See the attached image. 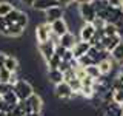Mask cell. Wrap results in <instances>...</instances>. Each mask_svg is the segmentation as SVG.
<instances>
[{
  "label": "cell",
  "mask_w": 123,
  "mask_h": 116,
  "mask_svg": "<svg viewBox=\"0 0 123 116\" xmlns=\"http://www.w3.org/2000/svg\"><path fill=\"white\" fill-rule=\"evenodd\" d=\"M69 87L72 88V91L74 93H77V94H79V91H80V88H82V80L79 79V77H74V79L72 80H69Z\"/></svg>",
  "instance_id": "30"
},
{
  "label": "cell",
  "mask_w": 123,
  "mask_h": 116,
  "mask_svg": "<svg viewBox=\"0 0 123 116\" xmlns=\"http://www.w3.org/2000/svg\"><path fill=\"white\" fill-rule=\"evenodd\" d=\"M38 53L43 57L45 62H48L51 57L55 54V44L49 39L48 42H43V44H38Z\"/></svg>",
  "instance_id": "6"
},
{
  "label": "cell",
  "mask_w": 123,
  "mask_h": 116,
  "mask_svg": "<svg viewBox=\"0 0 123 116\" xmlns=\"http://www.w3.org/2000/svg\"><path fill=\"white\" fill-rule=\"evenodd\" d=\"M45 17L48 23H52L59 19H65V8L62 6H52L48 11H45Z\"/></svg>",
  "instance_id": "7"
},
{
  "label": "cell",
  "mask_w": 123,
  "mask_h": 116,
  "mask_svg": "<svg viewBox=\"0 0 123 116\" xmlns=\"http://www.w3.org/2000/svg\"><path fill=\"white\" fill-rule=\"evenodd\" d=\"M118 73H120V74H122V76H123V67H122V68H120V71H118Z\"/></svg>",
  "instance_id": "40"
},
{
  "label": "cell",
  "mask_w": 123,
  "mask_h": 116,
  "mask_svg": "<svg viewBox=\"0 0 123 116\" xmlns=\"http://www.w3.org/2000/svg\"><path fill=\"white\" fill-rule=\"evenodd\" d=\"M108 3H109L111 6H118V8H122V0H108Z\"/></svg>",
  "instance_id": "36"
},
{
  "label": "cell",
  "mask_w": 123,
  "mask_h": 116,
  "mask_svg": "<svg viewBox=\"0 0 123 116\" xmlns=\"http://www.w3.org/2000/svg\"><path fill=\"white\" fill-rule=\"evenodd\" d=\"M122 110H123V105H122Z\"/></svg>",
  "instance_id": "43"
},
{
  "label": "cell",
  "mask_w": 123,
  "mask_h": 116,
  "mask_svg": "<svg viewBox=\"0 0 123 116\" xmlns=\"http://www.w3.org/2000/svg\"><path fill=\"white\" fill-rule=\"evenodd\" d=\"M112 102L123 105V90H114L112 91Z\"/></svg>",
  "instance_id": "31"
},
{
  "label": "cell",
  "mask_w": 123,
  "mask_h": 116,
  "mask_svg": "<svg viewBox=\"0 0 123 116\" xmlns=\"http://www.w3.org/2000/svg\"><path fill=\"white\" fill-rule=\"evenodd\" d=\"M25 116H42V113H36V111H29V113H26Z\"/></svg>",
  "instance_id": "38"
},
{
  "label": "cell",
  "mask_w": 123,
  "mask_h": 116,
  "mask_svg": "<svg viewBox=\"0 0 123 116\" xmlns=\"http://www.w3.org/2000/svg\"><path fill=\"white\" fill-rule=\"evenodd\" d=\"M103 110H105L106 113L112 115V116H123V110H122V105H120V104H115V102L105 104Z\"/></svg>",
  "instance_id": "15"
},
{
  "label": "cell",
  "mask_w": 123,
  "mask_h": 116,
  "mask_svg": "<svg viewBox=\"0 0 123 116\" xmlns=\"http://www.w3.org/2000/svg\"><path fill=\"white\" fill-rule=\"evenodd\" d=\"M52 6H59V2L57 0H34V3H32V8L34 9H37V11H48L49 8H52Z\"/></svg>",
  "instance_id": "12"
},
{
  "label": "cell",
  "mask_w": 123,
  "mask_h": 116,
  "mask_svg": "<svg viewBox=\"0 0 123 116\" xmlns=\"http://www.w3.org/2000/svg\"><path fill=\"white\" fill-rule=\"evenodd\" d=\"M95 31L97 29H95V26L92 23H82V26H80V40L91 42V39L94 37Z\"/></svg>",
  "instance_id": "9"
},
{
  "label": "cell",
  "mask_w": 123,
  "mask_h": 116,
  "mask_svg": "<svg viewBox=\"0 0 123 116\" xmlns=\"http://www.w3.org/2000/svg\"><path fill=\"white\" fill-rule=\"evenodd\" d=\"M11 90H12V84H0V94H5Z\"/></svg>",
  "instance_id": "33"
},
{
  "label": "cell",
  "mask_w": 123,
  "mask_h": 116,
  "mask_svg": "<svg viewBox=\"0 0 123 116\" xmlns=\"http://www.w3.org/2000/svg\"><path fill=\"white\" fill-rule=\"evenodd\" d=\"M102 116H112V115H109V113H106V111H103V115Z\"/></svg>",
  "instance_id": "39"
},
{
  "label": "cell",
  "mask_w": 123,
  "mask_h": 116,
  "mask_svg": "<svg viewBox=\"0 0 123 116\" xmlns=\"http://www.w3.org/2000/svg\"><path fill=\"white\" fill-rule=\"evenodd\" d=\"M60 64H62V57L59 56V54H54L51 59L46 62V65H48V70H49V68H59Z\"/></svg>",
  "instance_id": "25"
},
{
  "label": "cell",
  "mask_w": 123,
  "mask_h": 116,
  "mask_svg": "<svg viewBox=\"0 0 123 116\" xmlns=\"http://www.w3.org/2000/svg\"><path fill=\"white\" fill-rule=\"evenodd\" d=\"M59 2V6L62 8H69L72 3H75V0H57Z\"/></svg>",
  "instance_id": "34"
},
{
  "label": "cell",
  "mask_w": 123,
  "mask_h": 116,
  "mask_svg": "<svg viewBox=\"0 0 123 116\" xmlns=\"http://www.w3.org/2000/svg\"><path fill=\"white\" fill-rule=\"evenodd\" d=\"M89 48H91V44H89V42L77 40L75 45H74V48H72L71 51H72V54H74L75 59H79V57H82V56H85V54H88Z\"/></svg>",
  "instance_id": "10"
},
{
  "label": "cell",
  "mask_w": 123,
  "mask_h": 116,
  "mask_svg": "<svg viewBox=\"0 0 123 116\" xmlns=\"http://www.w3.org/2000/svg\"><path fill=\"white\" fill-rule=\"evenodd\" d=\"M48 79H49L51 84L57 85V84H60V82L65 80V74H63V71H60L59 68H49L48 70Z\"/></svg>",
  "instance_id": "14"
},
{
  "label": "cell",
  "mask_w": 123,
  "mask_h": 116,
  "mask_svg": "<svg viewBox=\"0 0 123 116\" xmlns=\"http://www.w3.org/2000/svg\"><path fill=\"white\" fill-rule=\"evenodd\" d=\"M111 57H112L114 62H117V64H123V40L111 51Z\"/></svg>",
  "instance_id": "17"
},
{
  "label": "cell",
  "mask_w": 123,
  "mask_h": 116,
  "mask_svg": "<svg viewBox=\"0 0 123 116\" xmlns=\"http://www.w3.org/2000/svg\"><path fill=\"white\" fill-rule=\"evenodd\" d=\"M23 33H25V29L20 28L18 25H15V23H12V25H8L6 37H20L23 36Z\"/></svg>",
  "instance_id": "18"
},
{
  "label": "cell",
  "mask_w": 123,
  "mask_h": 116,
  "mask_svg": "<svg viewBox=\"0 0 123 116\" xmlns=\"http://www.w3.org/2000/svg\"><path fill=\"white\" fill-rule=\"evenodd\" d=\"M2 99L5 101L6 104H9V105H17V102H18V98L15 96L14 90H11V91L5 93V94H2Z\"/></svg>",
  "instance_id": "21"
},
{
  "label": "cell",
  "mask_w": 123,
  "mask_h": 116,
  "mask_svg": "<svg viewBox=\"0 0 123 116\" xmlns=\"http://www.w3.org/2000/svg\"><path fill=\"white\" fill-rule=\"evenodd\" d=\"M103 33H105V36H115V34H118L117 25H114V23H105Z\"/></svg>",
  "instance_id": "23"
},
{
  "label": "cell",
  "mask_w": 123,
  "mask_h": 116,
  "mask_svg": "<svg viewBox=\"0 0 123 116\" xmlns=\"http://www.w3.org/2000/svg\"><path fill=\"white\" fill-rule=\"evenodd\" d=\"M5 68L8 70V71H11V73H17L18 71V60H17V57L8 54L6 59H5Z\"/></svg>",
  "instance_id": "16"
},
{
  "label": "cell",
  "mask_w": 123,
  "mask_h": 116,
  "mask_svg": "<svg viewBox=\"0 0 123 116\" xmlns=\"http://www.w3.org/2000/svg\"><path fill=\"white\" fill-rule=\"evenodd\" d=\"M26 104V110L29 111H36V113H42V108H43V99H42L40 94H37V93H34V94H31L28 99L25 101Z\"/></svg>",
  "instance_id": "5"
},
{
  "label": "cell",
  "mask_w": 123,
  "mask_h": 116,
  "mask_svg": "<svg viewBox=\"0 0 123 116\" xmlns=\"http://www.w3.org/2000/svg\"><path fill=\"white\" fill-rule=\"evenodd\" d=\"M6 31H8V22L5 17H0V34L6 37Z\"/></svg>",
  "instance_id": "32"
},
{
  "label": "cell",
  "mask_w": 123,
  "mask_h": 116,
  "mask_svg": "<svg viewBox=\"0 0 123 116\" xmlns=\"http://www.w3.org/2000/svg\"><path fill=\"white\" fill-rule=\"evenodd\" d=\"M22 3H25V5H28V6H32V3H34V0H20Z\"/></svg>",
  "instance_id": "37"
},
{
  "label": "cell",
  "mask_w": 123,
  "mask_h": 116,
  "mask_svg": "<svg viewBox=\"0 0 123 116\" xmlns=\"http://www.w3.org/2000/svg\"><path fill=\"white\" fill-rule=\"evenodd\" d=\"M0 101H2V94H0Z\"/></svg>",
  "instance_id": "41"
},
{
  "label": "cell",
  "mask_w": 123,
  "mask_h": 116,
  "mask_svg": "<svg viewBox=\"0 0 123 116\" xmlns=\"http://www.w3.org/2000/svg\"><path fill=\"white\" fill-rule=\"evenodd\" d=\"M77 64H79L80 67H83V68L89 67V65H97V64H94V60H92L91 57L88 56V54H85V56L79 57V59H77Z\"/></svg>",
  "instance_id": "24"
},
{
  "label": "cell",
  "mask_w": 123,
  "mask_h": 116,
  "mask_svg": "<svg viewBox=\"0 0 123 116\" xmlns=\"http://www.w3.org/2000/svg\"><path fill=\"white\" fill-rule=\"evenodd\" d=\"M18 13H20V9H17V8H14L12 11H11L8 15H5V19H6V22H8V25H12V23L17 22V17H18Z\"/></svg>",
  "instance_id": "28"
},
{
  "label": "cell",
  "mask_w": 123,
  "mask_h": 116,
  "mask_svg": "<svg viewBox=\"0 0 123 116\" xmlns=\"http://www.w3.org/2000/svg\"><path fill=\"white\" fill-rule=\"evenodd\" d=\"M68 31H69V26H68V22L65 20V19H59V20L51 23V33L57 37H62L63 34H66Z\"/></svg>",
  "instance_id": "8"
},
{
  "label": "cell",
  "mask_w": 123,
  "mask_h": 116,
  "mask_svg": "<svg viewBox=\"0 0 123 116\" xmlns=\"http://www.w3.org/2000/svg\"><path fill=\"white\" fill-rule=\"evenodd\" d=\"M97 67L100 70V74H102V76H108L111 71H112V68H114V59H112V57H106V59H103V60L98 62Z\"/></svg>",
  "instance_id": "13"
},
{
  "label": "cell",
  "mask_w": 123,
  "mask_h": 116,
  "mask_svg": "<svg viewBox=\"0 0 123 116\" xmlns=\"http://www.w3.org/2000/svg\"><path fill=\"white\" fill-rule=\"evenodd\" d=\"M89 2H94V0H89Z\"/></svg>",
  "instance_id": "42"
},
{
  "label": "cell",
  "mask_w": 123,
  "mask_h": 116,
  "mask_svg": "<svg viewBox=\"0 0 123 116\" xmlns=\"http://www.w3.org/2000/svg\"><path fill=\"white\" fill-rule=\"evenodd\" d=\"M36 40L37 44H43V42H48L49 37H51V23L45 22V23H40V25L36 26Z\"/></svg>",
  "instance_id": "4"
},
{
  "label": "cell",
  "mask_w": 123,
  "mask_h": 116,
  "mask_svg": "<svg viewBox=\"0 0 123 116\" xmlns=\"http://www.w3.org/2000/svg\"><path fill=\"white\" fill-rule=\"evenodd\" d=\"M54 93H55V96L59 99H62V101H69V99H72V98H75V96H77V93L72 91V88L69 87V84L65 82V80L55 85Z\"/></svg>",
  "instance_id": "3"
},
{
  "label": "cell",
  "mask_w": 123,
  "mask_h": 116,
  "mask_svg": "<svg viewBox=\"0 0 123 116\" xmlns=\"http://www.w3.org/2000/svg\"><path fill=\"white\" fill-rule=\"evenodd\" d=\"M11 74L12 73L8 71L6 68L0 70V84H11Z\"/></svg>",
  "instance_id": "27"
},
{
  "label": "cell",
  "mask_w": 123,
  "mask_h": 116,
  "mask_svg": "<svg viewBox=\"0 0 123 116\" xmlns=\"http://www.w3.org/2000/svg\"><path fill=\"white\" fill-rule=\"evenodd\" d=\"M91 3H92V6H94L95 13H100V11H103L108 5H109V3H108V0H94V2H91Z\"/></svg>",
  "instance_id": "29"
},
{
  "label": "cell",
  "mask_w": 123,
  "mask_h": 116,
  "mask_svg": "<svg viewBox=\"0 0 123 116\" xmlns=\"http://www.w3.org/2000/svg\"><path fill=\"white\" fill-rule=\"evenodd\" d=\"M14 9V5L8 0H0V17H5Z\"/></svg>",
  "instance_id": "19"
},
{
  "label": "cell",
  "mask_w": 123,
  "mask_h": 116,
  "mask_svg": "<svg viewBox=\"0 0 123 116\" xmlns=\"http://www.w3.org/2000/svg\"><path fill=\"white\" fill-rule=\"evenodd\" d=\"M6 56H8L6 53L0 51V70H2V68H5V59H6Z\"/></svg>",
  "instance_id": "35"
},
{
  "label": "cell",
  "mask_w": 123,
  "mask_h": 116,
  "mask_svg": "<svg viewBox=\"0 0 123 116\" xmlns=\"http://www.w3.org/2000/svg\"><path fill=\"white\" fill-rule=\"evenodd\" d=\"M75 42H77L75 34H72L71 31H68L66 34H63V36L59 39V44H57V45L63 46L65 50H72V48H74V45H75Z\"/></svg>",
  "instance_id": "11"
},
{
  "label": "cell",
  "mask_w": 123,
  "mask_h": 116,
  "mask_svg": "<svg viewBox=\"0 0 123 116\" xmlns=\"http://www.w3.org/2000/svg\"><path fill=\"white\" fill-rule=\"evenodd\" d=\"M79 14H80V19H82L83 23H92L95 20V17H97V13H95V9H94L91 2L80 3L79 5Z\"/></svg>",
  "instance_id": "2"
},
{
  "label": "cell",
  "mask_w": 123,
  "mask_h": 116,
  "mask_svg": "<svg viewBox=\"0 0 123 116\" xmlns=\"http://www.w3.org/2000/svg\"><path fill=\"white\" fill-rule=\"evenodd\" d=\"M85 70H86V76L92 77L94 80H97L98 77L102 76V74H100V70H98V67H97V65H89V67H86Z\"/></svg>",
  "instance_id": "22"
},
{
  "label": "cell",
  "mask_w": 123,
  "mask_h": 116,
  "mask_svg": "<svg viewBox=\"0 0 123 116\" xmlns=\"http://www.w3.org/2000/svg\"><path fill=\"white\" fill-rule=\"evenodd\" d=\"M28 23H29V15H28V13H25V11H20V13H18V17H17V22H15V25H18V26H20V28H23V29H26Z\"/></svg>",
  "instance_id": "20"
},
{
  "label": "cell",
  "mask_w": 123,
  "mask_h": 116,
  "mask_svg": "<svg viewBox=\"0 0 123 116\" xmlns=\"http://www.w3.org/2000/svg\"><path fill=\"white\" fill-rule=\"evenodd\" d=\"M12 90L15 93V96L18 98V101H26L31 94H34V87L26 79H18L12 85Z\"/></svg>",
  "instance_id": "1"
},
{
  "label": "cell",
  "mask_w": 123,
  "mask_h": 116,
  "mask_svg": "<svg viewBox=\"0 0 123 116\" xmlns=\"http://www.w3.org/2000/svg\"><path fill=\"white\" fill-rule=\"evenodd\" d=\"M111 87H112V90H123V76L120 74V73L112 79Z\"/></svg>",
  "instance_id": "26"
}]
</instances>
